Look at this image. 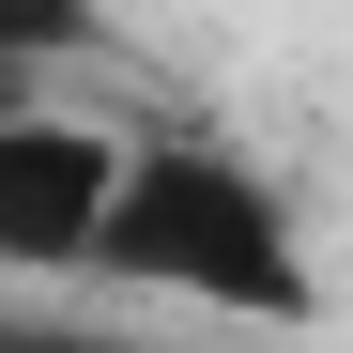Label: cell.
Here are the masks:
<instances>
[{
  "label": "cell",
  "instance_id": "cell-1",
  "mask_svg": "<svg viewBox=\"0 0 353 353\" xmlns=\"http://www.w3.org/2000/svg\"><path fill=\"white\" fill-rule=\"evenodd\" d=\"M92 292H154V307H215V323H323L292 185H261L230 139H123Z\"/></svg>",
  "mask_w": 353,
  "mask_h": 353
},
{
  "label": "cell",
  "instance_id": "cell-2",
  "mask_svg": "<svg viewBox=\"0 0 353 353\" xmlns=\"http://www.w3.org/2000/svg\"><path fill=\"white\" fill-rule=\"evenodd\" d=\"M108 185H123V139L92 108L0 92V276H92Z\"/></svg>",
  "mask_w": 353,
  "mask_h": 353
},
{
  "label": "cell",
  "instance_id": "cell-4",
  "mask_svg": "<svg viewBox=\"0 0 353 353\" xmlns=\"http://www.w3.org/2000/svg\"><path fill=\"white\" fill-rule=\"evenodd\" d=\"M0 353H108V323H0Z\"/></svg>",
  "mask_w": 353,
  "mask_h": 353
},
{
  "label": "cell",
  "instance_id": "cell-3",
  "mask_svg": "<svg viewBox=\"0 0 353 353\" xmlns=\"http://www.w3.org/2000/svg\"><path fill=\"white\" fill-rule=\"evenodd\" d=\"M108 0H0V92H46L62 62H108Z\"/></svg>",
  "mask_w": 353,
  "mask_h": 353
},
{
  "label": "cell",
  "instance_id": "cell-5",
  "mask_svg": "<svg viewBox=\"0 0 353 353\" xmlns=\"http://www.w3.org/2000/svg\"><path fill=\"white\" fill-rule=\"evenodd\" d=\"M108 353H139V338H108Z\"/></svg>",
  "mask_w": 353,
  "mask_h": 353
}]
</instances>
